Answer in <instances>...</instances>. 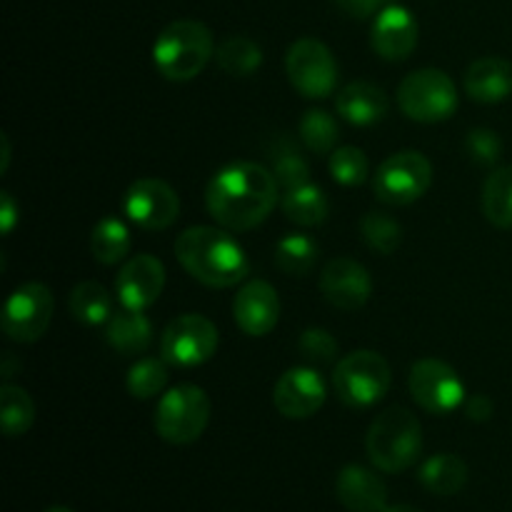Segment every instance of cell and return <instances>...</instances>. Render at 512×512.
<instances>
[{
    "label": "cell",
    "instance_id": "obj_4",
    "mask_svg": "<svg viewBox=\"0 0 512 512\" xmlns=\"http://www.w3.org/2000/svg\"><path fill=\"white\" fill-rule=\"evenodd\" d=\"M365 450H368L370 463L378 470L390 475L403 473L410 465L418 463L420 453H423L420 420L400 405L383 410L370 425Z\"/></svg>",
    "mask_w": 512,
    "mask_h": 512
},
{
    "label": "cell",
    "instance_id": "obj_1",
    "mask_svg": "<svg viewBox=\"0 0 512 512\" xmlns=\"http://www.w3.org/2000/svg\"><path fill=\"white\" fill-rule=\"evenodd\" d=\"M273 170L260 163H230L210 178L205 208L225 230H253L268 220L280 200Z\"/></svg>",
    "mask_w": 512,
    "mask_h": 512
},
{
    "label": "cell",
    "instance_id": "obj_32",
    "mask_svg": "<svg viewBox=\"0 0 512 512\" xmlns=\"http://www.w3.org/2000/svg\"><path fill=\"white\" fill-rule=\"evenodd\" d=\"M300 138H303L305 148L313 153H333L335 143H338V120L328 110H308L300 118Z\"/></svg>",
    "mask_w": 512,
    "mask_h": 512
},
{
    "label": "cell",
    "instance_id": "obj_40",
    "mask_svg": "<svg viewBox=\"0 0 512 512\" xmlns=\"http://www.w3.org/2000/svg\"><path fill=\"white\" fill-rule=\"evenodd\" d=\"M0 200H3V208H0V228H3V235H10L13 233L15 223H18V203H15L13 195L8 193V190H3L0 193Z\"/></svg>",
    "mask_w": 512,
    "mask_h": 512
},
{
    "label": "cell",
    "instance_id": "obj_15",
    "mask_svg": "<svg viewBox=\"0 0 512 512\" xmlns=\"http://www.w3.org/2000/svg\"><path fill=\"white\" fill-rule=\"evenodd\" d=\"M325 380L315 368H290L273 388V403L280 415L290 420H305L318 413L325 403Z\"/></svg>",
    "mask_w": 512,
    "mask_h": 512
},
{
    "label": "cell",
    "instance_id": "obj_35",
    "mask_svg": "<svg viewBox=\"0 0 512 512\" xmlns=\"http://www.w3.org/2000/svg\"><path fill=\"white\" fill-rule=\"evenodd\" d=\"M273 175L280 188L293 190L298 185L310 183V165L303 155L290 145H283L280 150H273Z\"/></svg>",
    "mask_w": 512,
    "mask_h": 512
},
{
    "label": "cell",
    "instance_id": "obj_36",
    "mask_svg": "<svg viewBox=\"0 0 512 512\" xmlns=\"http://www.w3.org/2000/svg\"><path fill=\"white\" fill-rule=\"evenodd\" d=\"M300 353L308 363L313 365H328L333 363L335 355H338V340L323 328H308L298 340Z\"/></svg>",
    "mask_w": 512,
    "mask_h": 512
},
{
    "label": "cell",
    "instance_id": "obj_31",
    "mask_svg": "<svg viewBox=\"0 0 512 512\" xmlns=\"http://www.w3.org/2000/svg\"><path fill=\"white\" fill-rule=\"evenodd\" d=\"M360 235H363L368 248H373L375 253L393 255L400 248V243H403V225L395 218H390V215L373 210V213H368L360 220Z\"/></svg>",
    "mask_w": 512,
    "mask_h": 512
},
{
    "label": "cell",
    "instance_id": "obj_8",
    "mask_svg": "<svg viewBox=\"0 0 512 512\" xmlns=\"http://www.w3.org/2000/svg\"><path fill=\"white\" fill-rule=\"evenodd\" d=\"M218 345L220 335L213 320L198 313H185L165 325L160 355L175 368H198L213 358Z\"/></svg>",
    "mask_w": 512,
    "mask_h": 512
},
{
    "label": "cell",
    "instance_id": "obj_23",
    "mask_svg": "<svg viewBox=\"0 0 512 512\" xmlns=\"http://www.w3.org/2000/svg\"><path fill=\"white\" fill-rule=\"evenodd\" d=\"M418 480L428 493L450 498V495H458L468 485V465L453 453L433 455V458L420 465Z\"/></svg>",
    "mask_w": 512,
    "mask_h": 512
},
{
    "label": "cell",
    "instance_id": "obj_11",
    "mask_svg": "<svg viewBox=\"0 0 512 512\" xmlns=\"http://www.w3.org/2000/svg\"><path fill=\"white\" fill-rule=\"evenodd\" d=\"M53 310L55 298L50 288L33 280L13 290L0 315V325H3V333L15 343H35L50 328Z\"/></svg>",
    "mask_w": 512,
    "mask_h": 512
},
{
    "label": "cell",
    "instance_id": "obj_42",
    "mask_svg": "<svg viewBox=\"0 0 512 512\" xmlns=\"http://www.w3.org/2000/svg\"><path fill=\"white\" fill-rule=\"evenodd\" d=\"M383 512H423V510L413 508V505H388Z\"/></svg>",
    "mask_w": 512,
    "mask_h": 512
},
{
    "label": "cell",
    "instance_id": "obj_25",
    "mask_svg": "<svg viewBox=\"0 0 512 512\" xmlns=\"http://www.w3.org/2000/svg\"><path fill=\"white\" fill-rule=\"evenodd\" d=\"M68 308L75 320H80L83 325H90V328L108 323L113 318V298L95 280H83V283H78L70 290Z\"/></svg>",
    "mask_w": 512,
    "mask_h": 512
},
{
    "label": "cell",
    "instance_id": "obj_9",
    "mask_svg": "<svg viewBox=\"0 0 512 512\" xmlns=\"http://www.w3.org/2000/svg\"><path fill=\"white\" fill-rule=\"evenodd\" d=\"M285 70L293 88L310 100L328 98L338 88L335 55L318 38L295 40L285 55Z\"/></svg>",
    "mask_w": 512,
    "mask_h": 512
},
{
    "label": "cell",
    "instance_id": "obj_19",
    "mask_svg": "<svg viewBox=\"0 0 512 512\" xmlns=\"http://www.w3.org/2000/svg\"><path fill=\"white\" fill-rule=\"evenodd\" d=\"M335 495L350 512H383L388 508V488L373 470L345 465L335 480Z\"/></svg>",
    "mask_w": 512,
    "mask_h": 512
},
{
    "label": "cell",
    "instance_id": "obj_2",
    "mask_svg": "<svg viewBox=\"0 0 512 512\" xmlns=\"http://www.w3.org/2000/svg\"><path fill=\"white\" fill-rule=\"evenodd\" d=\"M175 258L190 278L208 288H233L250 270L243 245L228 230L213 225L183 230L175 240Z\"/></svg>",
    "mask_w": 512,
    "mask_h": 512
},
{
    "label": "cell",
    "instance_id": "obj_7",
    "mask_svg": "<svg viewBox=\"0 0 512 512\" xmlns=\"http://www.w3.org/2000/svg\"><path fill=\"white\" fill-rule=\"evenodd\" d=\"M393 373L388 360L373 350H355L345 355L333 373V388L350 408H370L388 395Z\"/></svg>",
    "mask_w": 512,
    "mask_h": 512
},
{
    "label": "cell",
    "instance_id": "obj_18",
    "mask_svg": "<svg viewBox=\"0 0 512 512\" xmlns=\"http://www.w3.org/2000/svg\"><path fill=\"white\" fill-rule=\"evenodd\" d=\"M233 315L238 328L250 338L273 333L280 320V298L265 280H250L238 290L233 300Z\"/></svg>",
    "mask_w": 512,
    "mask_h": 512
},
{
    "label": "cell",
    "instance_id": "obj_24",
    "mask_svg": "<svg viewBox=\"0 0 512 512\" xmlns=\"http://www.w3.org/2000/svg\"><path fill=\"white\" fill-rule=\"evenodd\" d=\"M280 205H283V213L288 215V220L303 225V228L323 225L330 213L328 198H325L323 188H318L315 183H305L293 190H285Z\"/></svg>",
    "mask_w": 512,
    "mask_h": 512
},
{
    "label": "cell",
    "instance_id": "obj_3",
    "mask_svg": "<svg viewBox=\"0 0 512 512\" xmlns=\"http://www.w3.org/2000/svg\"><path fill=\"white\" fill-rule=\"evenodd\" d=\"M215 58V40L200 20H175L165 25L153 43V63L165 80L188 83Z\"/></svg>",
    "mask_w": 512,
    "mask_h": 512
},
{
    "label": "cell",
    "instance_id": "obj_5",
    "mask_svg": "<svg viewBox=\"0 0 512 512\" xmlns=\"http://www.w3.org/2000/svg\"><path fill=\"white\" fill-rule=\"evenodd\" d=\"M210 423V398L198 385H175L155 408V433L170 445H190Z\"/></svg>",
    "mask_w": 512,
    "mask_h": 512
},
{
    "label": "cell",
    "instance_id": "obj_12",
    "mask_svg": "<svg viewBox=\"0 0 512 512\" xmlns=\"http://www.w3.org/2000/svg\"><path fill=\"white\" fill-rule=\"evenodd\" d=\"M410 395L423 410L433 415H450L465 403V385L448 363L423 358L410 368Z\"/></svg>",
    "mask_w": 512,
    "mask_h": 512
},
{
    "label": "cell",
    "instance_id": "obj_43",
    "mask_svg": "<svg viewBox=\"0 0 512 512\" xmlns=\"http://www.w3.org/2000/svg\"><path fill=\"white\" fill-rule=\"evenodd\" d=\"M8 160H10V143H8V135H3V173L8 170Z\"/></svg>",
    "mask_w": 512,
    "mask_h": 512
},
{
    "label": "cell",
    "instance_id": "obj_28",
    "mask_svg": "<svg viewBox=\"0 0 512 512\" xmlns=\"http://www.w3.org/2000/svg\"><path fill=\"white\" fill-rule=\"evenodd\" d=\"M320 255V245L313 235L288 233L278 245H275V263L283 273L293 278H303L315 268Z\"/></svg>",
    "mask_w": 512,
    "mask_h": 512
},
{
    "label": "cell",
    "instance_id": "obj_33",
    "mask_svg": "<svg viewBox=\"0 0 512 512\" xmlns=\"http://www.w3.org/2000/svg\"><path fill=\"white\" fill-rule=\"evenodd\" d=\"M128 393L138 400H148L163 393L168 385V363L163 358H143L128 370Z\"/></svg>",
    "mask_w": 512,
    "mask_h": 512
},
{
    "label": "cell",
    "instance_id": "obj_20",
    "mask_svg": "<svg viewBox=\"0 0 512 512\" xmlns=\"http://www.w3.org/2000/svg\"><path fill=\"white\" fill-rule=\"evenodd\" d=\"M465 93L475 103L495 105L512 95V63L505 58H480L465 70Z\"/></svg>",
    "mask_w": 512,
    "mask_h": 512
},
{
    "label": "cell",
    "instance_id": "obj_38",
    "mask_svg": "<svg viewBox=\"0 0 512 512\" xmlns=\"http://www.w3.org/2000/svg\"><path fill=\"white\" fill-rule=\"evenodd\" d=\"M335 3L353 18H370V15H378L393 0H335Z\"/></svg>",
    "mask_w": 512,
    "mask_h": 512
},
{
    "label": "cell",
    "instance_id": "obj_10",
    "mask_svg": "<svg viewBox=\"0 0 512 512\" xmlns=\"http://www.w3.org/2000/svg\"><path fill=\"white\" fill-rule=\"evenodd\" d=\"M433 183V165L418 150L388 155L375 173L373 188L383 203L410 205L423 198Z\"/></svg>",
    "mask_w": 512,
    "mask_h": 512
},
{
    "label": "cell",
    "instance_id": "obj_29",
    "mask_svg": "<svg viewBox=\"0 0 512 512\" xmlns=\"http://www.w3.org/2000/svg\"><path fill=\"white\" fill-rule=\"evenodd\" d=\"M90 250L103 265H115L130 253V230L120 218H103L90 233Z\"/></svg>",
    "mask_w": 512,
    "mask_h": 512
},
{
    "label": "cell",
    "instance_id": "obj_6",
    "mask_svg": "<svg viewBox=\"0 0 512 512\" xmlns=\"http://www.w3.org/2000/svg\"><path fill=\"white\" fill-rule=\"evenodd\" d=\"M460 103L453 78L443 70L423 68L405 75L398 85V105L415 123H443Z\"/></svg>",
    "mask_w": 512,
    "mask_h": 512
},
{
    "label": "cell",
    "instance_id": "obj_17",
    "mask_svg": "<svg viewBox=\"0 0 512 512\" xmlns=\"http://www.w3.org/2000/svg\"><path fill=\"white\" fill-rule=\"evenodd\" d=\"M418 20L413 18L408 8L398 3H390L375 15L373 30H370V43L373 50L383 60L390 63H400V60L410 58L418 45Z\"/></svg>",
    "mask_w": 512,
    "mask_h": 512
},
{
    "label": "cell",
    "instance_id": "obj_39",
    "mask_svg": "<svg viewBox=\"0 0 512 512\" xmlns=\"http://www.w3.org/2000/svg\"><path fill=\"white\" fill-rule=\"evenodd\" d=\"M465 415H468L473 423H485L493 415V400L488 395H473L470 400H465Z\"/></svg>",
    "mask_w": 512,
    "mask_h": 512
},
{
    "label": "cell",
    "instance_id": "obj_34",
    "mask_svg": "<svg viewBox=\"0 0 512 512\" xmlns=\"http://www.w3.org/2000/svg\"><path fill=\"white\" fill-rule=\"evenodd\" d=\"M330 175L338 185L345 188H358L368 180V158L360 148L355 145H340L330 153Z\"/></svg>",
    "mask_w": 512,
    "mask_h": 512
},
{
    "label": "cell",
    "instance_id": "obj_30",
    "mask_svg": "<svg viewBox=\"0 0 512 512\" xmlns=\"http://www.w3.org/2000/svg\"><path fill=\"white\" fill-rule=\"evenodd\" d=\"M0 423L8 438H20L35 423V403L28 390L5 383L0 388Z\"/></svg>",
    "mask_w": 512,
    "mask_h": 512
},
{
    "label": "cell",
    "instance_id": "obj_41",
    "mask_svg": "<svg viewBox=\"0 0 512 512\" xmlns=\"http://www.w3.org/2000/svg\"><path fill=\"white\" fill-rule=\"evenodd\" d=\"M13 353H5L3 358V378H13Z\"/></svg>",
    "mask_w": 512,
    "mask_h": 512
},
{
    "label": "cell",
    "instance_id": "obj_27",
    "mask_svg": "<svg viewBox=\"0 0 512 512\" xmlns=\"http://www.w3.org/2000/svg\"><path fill=\"white\" fill-rule=\"evenodd\" d=\"M215 60L233 78H248L263 65V50L248 35H230L215 48Z\"/></svg>",
    "mask_w": 512,
    "mask_h": 512
},
{
    "label": "cell",
    "instance_id": "obj_21",
    "mask_svg": "<svg viewBox=\"0 0 512 512\" xmlns=\"http://www.w3.org/2000/svg\"><path fill=\"white\" fill-rule=\"evenodd\" d=\"M335 110L350 125L368 128L388 115V98L378 85L368 83V80H355V83L340 88L338 98H335Z\"/></svg>",
    "mask_w": 512,
    "mask_h": 512
},
{
    "label": "cell",
    "instance_id": "obj_13",
    "mask_svg": "<svg viewBox=\"0 0 512 512\" xmlns=\"http://www.w3.org/2000/svg\"><path fill=\"white\" fill-rule=\"evenodd\" d=\"M123 210L140 230H165L178 220L180 198L165 180L138 178L123 198Z\"/></svg>",
    "mask_w": 512,
    "mask_h": 512
},
{
    "label": "cell",
    "instance_id": "obj_22",
    "mask_svg": "<svg viewBox=\"0 0 512 512\" xmlns=\"http://www.w3.org/2000/svg\"><path fill=\"white\" fill-rule=\"evenodd\" d=\"M105 340L120 355H140L153 343V323L143 310L123 308L105 323Z\"/></svg>",
    "mask_w": 512,
    "mask_h": 512
},
{
    "label": "cell",
    "instance_id": "obj_26",
    "mask_svg": "<svg viewBox=\"0 0 512 512\" xmlns=\"http://www.w3.org/2000/svg\"><path fill=\"white\" fill-rule=\"evenodd\" d=\"M483 213L495 228L510 230L512 228V165L493 170L483 185Z\"/></svg>",
    "mask_w": 512,
    "mask_h": 512
},
{
    "label": "cell",
    "instance_id": "obj_14",
    "mask_svg": "<svg viewBox=\"0 0 512 512\" xmlns=\"http://www.w3.org/2000/svg\"><path fill=\"white\" fill-rule=\"evenodd\" d=\"M320 293L340 310H360L373 295L368 268L353 258H333L320 273Z\"/></svg>",
    "mask_w": 512,
    "mask_h": 512
},
{
    "label": "cell",
    "instance_id": "obj_16",
    "mask_svg": "<svg viewBox=\"0 0 512 512\" xmlns=\"http://www.w3.org/2000/svg\"><path fill=\"white\" fill-rule=\"evenodd\" d=\"M165 265L155 255L143 253L125 260L115 278V295L128 310H145L163 295Z\"/></svg>",
    "mask_w": 512,
    "mask_h": 512
},
{
    "label": "cell",
    "instance_id": "obj_44",
    "mask_svg": "<svg viewBox=\"0 0 512 512\" xmlns=\"http://www.w3.org/2000/svg\"><path fill=\"white\" fill-rule=\"evenodd\" d=\"M45 512H73V510L65 508V505H53V508H48Z\"/></svg>",
    "mask_w": 512,
    "mask_h": 512
},
{
    "label": "cell",
    "instance_id": "obj_37",
    "mask_svg": "<svg viewBox=\"0 0 512 512\" xmlns=\"http://www.w3.org/2000/svg\"><path fill=\"white\" fill-rule=\"evenodd\" d=\"M465 150L478 165H495L503 153V140L490 128H473L465 138Z\"/></svg>",
    "mask_w": 512,
    "mask_h": 512
}]
</instances>
